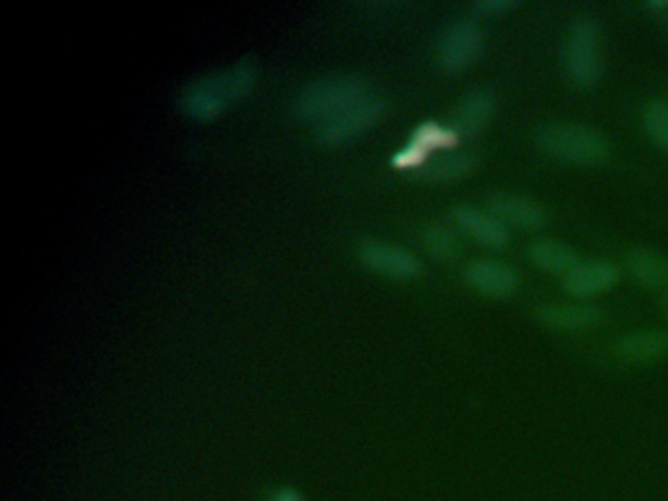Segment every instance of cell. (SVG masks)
Instances as JSON below:
<instances>
[{
    "instance_id": "7a4b0ae2",
    "label": "cell",
    "mask_w": 668,
    "mask_h": 501,
    "mask_svg": "<svg viewBox=\"0 0 668 501\" xmlns=\"http://www.w3.org/2000/svg\"><path fill=\"white\" fill-rule=\"evenodd\" d=\"M371 93L373 88L367 78L355 73L316 78L299 90L294 100V112L304 122L318 125Z\"/></svg>"
},
{
    "instance_id": "d6986e66",
    "label": "cell",
    "mask_w": 668,
    "mask_h": 501,
    "mask_svg": "<svg viewBox=\"0 0 668 501\" xmlns=\"http://www.w3.org/2000/svg\"><path fill=\"white\" fill-rule=\"evenodd\" d=\"M422 242L437 259L451 260L459 255V242L456 235L441 223H427L422 232Z\"/></svg>"
},
{
    "instance_id": "6da1fadb",
    "label": "cell",
    "mask_w": 668,
    "mask_h": 501,
    "mask_svg": "<svg viewBox=\"0 0 668 501\" xmlns=\"http://www.w3.org/2000/svg\"><path fill=\"white\" fill-rule=\"evenodd\" d=\"M257 81V65L243 58L222 71L194 77L179 95V107L194 120H212L235 100L247 97Z\"/></svg>"
},
{
    "instance_id": "8992f818",
    "label": "cell",
    "mask_w": 668,
    "mask_h": 501,
    "mask_svg": "<svg viewBox=\"0 0 668 501\" xmlns=\"http://www.w3.org/2000/svg\"><path fill=\"white\" fill-rule=\"evenodd\" d=\"M485 46V34L475 20H457L444 32L437 46V63L449 73H459L475 63Z\"/></svg>"
},
{
    "instance_id": "44dd1931",
    "label": "cell",
    "mask_w": 668,
    "mask_h": 501,
    "mask_svg": "<svg viewBox=\"0 0 668 501\" xmlns=\"http://www.w3.org/2000/svg\"><path fill=\"white\" fill-rule=\"evenodd\" d=\"M515 7V2L510 0H478L475 2L471 10L476 16H483V19H493V16H502L508 10H512Z\"/></svg>"
},
{
    "instance_id": "9c48e42d",
    "label": "cell",
    "mask_w": 668,
    "mask_h": 501,
    "mask_svg": "<svg viewBox=\"0 0 668 501\" xmlns=\"http://www.w3.org/2000/svg\"><path fill=\"white\" fill-rule=\"evenodd\" d=\"M466 284L486 298H510L520 279L518 272L500 260L481 259L469 262L465 269Z\"/></svg>"
},
{
    "instance_id": "5bb4252c",
    "label": "cell",
    "mask_w": 668,
    "mask_h": 501,
    "mask_svg": "<svg viewBox=\"0 0 668 501\" xmlns=\"http://www.w3.org/2000/svg\"><path fill=\"white\" fill-rule=\"evenodd\" d=\"M604 314L596 306L582 304H549L537 309L543 326L557 331H588L600 323Z\"/></svg>"
},
{
    "instance_id": "2e32d148",
    "label": "cell",
    "mask_w": 668,
    "mask_h": 501,
    "mask_svg": "<svg viewBox=\"0 0 668 501\" xmlns=\"http://www.w3.org/2000/svg\"><path fill=\"white\" fill-rule=\"evenodd\" d=\"M527 259L532 260L533 265L543 272L549 274H562L567 277L581 259L574 250L561 242L555 240H535L527 247Z\"/></svg>"
},
{
    "instance_id": "7c38bea8",
    "label": "cell",
    "mask_w": 668,
    "mask_h": 501,
    "mask_svg": "<svg viewBox=\"0 0 668 501\" xmlns=\"http://www.w3.org/2000/svg\"><path fill=\"white\" fill-rule=\"evenodd\" d=\"M453 220L457 225L471 235L476 243L490 247V249H502L506 243L510 242V232L495 213L478 210L475 206L461 204L453 208Z\"/></svg>"
},
{
    "instance_id": "8fae6325",
    "label": "cell",
    "mask_w": 668,
    "mask_h": 501,
    "mask_svg": "<svg viewBox=\"0 0 668 501\" xmlns=\"http://www.w3.org/2000/svg\"><path fill=\"white\" fill-rule=\"evenodd\" d=\"M488 212L495 213L506 228L512 225L525 232L542 230L547 223V213L539 204L513 194H496L488 198Z\"/></svg>"
},
{
    "instance_id": "e0dca14e",
    "label": "cell",
    "mask_w": 668,
    "mask_h": 501,
    "mask_svg": "<svg viewBox=\"0 0 668 501\" xmlns=\"http://www.w3.org/2000/svg\"><path fill=\"white\" fill-rule=\"evenodd\" d=\"M616 349L621 357L635 363H647L655 361L668 353V335L660 331H643V333H631L621 338L616 343Z\"/></svg>"
},
{
    "instance_id": "ffe728a7",
    "label": "cell",
    "mask_w": 668,
    "mask_h": 501,
    "mask_svg": "<svg viewBox=\"0 0 668 501\" xmlns=\"http://www.w3.org/2000/svg\"><path fill=\"white\" fill-rule=\"evenodd\" d=\"M643 124L655 144L668 149V102L655 100L643 112Z\"/></svg>"
},
{
    "instance_id": "4fadbf2b",
    "label": "cell",
    "mask_w": 668,
    "mask_h": 501,
    "mask_svg": "<svg viewBox=\"0 0 668 501\" xmlns=\"http://www.w3.org/2000/svg\"><path fill=\"white\" fill-rule=\"evenodd\" d=\"M495 108L496 100L493 93H488L485 88L473 90L457 105L449 127L459 137H475L485 130L490 118L495 117Z\"/></svg>"
},
{
    "instance_id": "603a6c76",
    "label": "cell",
    "mask_w": 668,
    "mask_h": 501,
    "mask_svg": "<svg viewBox=\"0 0 668 501\" xmlns=\"http://www.w3.org/2000/svg\"><path fill=\"white\" fill-rule=\"evenodd\" d=\"M647 9L655 10V12H668V0H659V2H649Z\"/></svg>"
},
{
    "instance_id": "ac0fdd59",
    "label": "cell",
    "mask_w": 668,
    "mask_h": 501,
    "mask_svg": "<svg viewBox=\"0 0 668 501\" xmlns=\"http://www.w3.org/2000/svg\"><path fill=\"white\" fill-rule=\"evenodd\" d=\"M628 267L631 277L637 280L641 286H659L668 279V260L657 250H631Z\"/></svg>"
},
{
    "instance_id": "ba28073f",
    "label": "cell",
    "mask_w": 668,
    "mask_h": 501,
    "mask_svg": "<svg viewBox=\"0 0 668 501\" xmlns=\"http://www.w3.org/2000/svg\"><path fill=\"white\" fill-rule=\"evenodd\" d=\"M357 253L367 267L392 279H412L422 270L416 255L387 240L365 237L359 243Z\"/></svg>"
},
{
    "instance_id": "5b68a950",
    "label": "cell",
    "mask_w": 668,
    "mask_h": 501,
    "mask_svg": "<svg viewBox=\"0 0 668 501\" xmlns=\"http://www.w3.org/2000/svg\"><path fill=\"white\" fill-rule=\"evenodd\" d=\"M385 98L371 93L367 97L353 102L351 107L338 112L336 117L324 120L316 125V139L324 145L345 144L349 139L367 132L368 127L377 124L385 114Z\"/></svg>"
},
{
    "instance_id": "30bf717a",
    "label": "cell",
    "mask_w": 668,
    "mask_h": 501,
    "mask_svg": "<svg viewBox=\"0 0 668 501\" xmlns=\"http://www.w3.org/2000/svg\"><path fill=\"white\" fill-rule=\"evenodd\" d=\"M618 282V270L610 262L591 260L579 262L574 269L564 277V292L572 298H594L598 294L608 292Z\"/></svg>"
},
{
    "instance_id": "52a82bcc",
    "label": "cell",
    "mask_w": 668,
    "mask_h": 501,
    "mask_svg": "<svg viewBox=\"0 0 668 501\" xmlns=\"http://www.w3.org/2000/svg\"><path fill=\"white\" fill-rule=\"evenodd\" d=\"M459 139L461 137L449 125L424 122L412 132L406 145L392 155V164L397 169L417 171L432 159L429 155L436 151H451L459 144Z\"/></svg>"
},
{
    "instance_id": "9a60e30c",
    "label": "cell",
    "mask_w": 668,
    "mask_h": 501,
    "mask_svg": "<svg viewBox=\"0 0 668 501\" xmlns=\"http://www.w3.org/2000/svg\"><path fill=\"white\" fill-rule=\"evenodd\" d=\"M476 167H478V155L473 151H446L432 157L424 167L417 169L416 174L420 179L432 183H449L473 173Z\"/></svg>"
},
{
    "instance_id": "277c9868",
    "label": "cell",
    "mask_w": 668,
    "mask_h": 501,
    "mask_svg": "<svg viewBox=\"0 0 668 501\" xmlns=\"http://www.w3.org/2000/svg\"><path fill=\"white\" fill-rule=\"evenodd\" d=\"M562 68L576 88H592L602 77L600 29L591 19L576 20L562 44Z\"/></svg>"
},
{
    "instance_id": "3957f363",
    "label": "cell",
    "mask_w": 668,
    "mask_h": 501,
    "mask_svg": "<svg viewBox=\"0 0 668 501\" xmlns=\"http://www.w3.org/2000/svg\"><path fill=\"white\" fill-rule=\"evenodd\" d=\"M535 142L542 151L564 163L594 167L610 157V145L600 132L571 122L543 125L535 134Z\"/></svg>"
},
{
    "instance_id": "7402d4cb",
    "label": "cell",
    "mask_w": 668,
    "mask_h": 501,
    "mask_svg": "<svg viewBox=\"0 0 668 501\" xmlns=\"http://www.w3.org/2000/svg\"><path fill=\"white\" fill-rule=\"evenodd\" d=\"M267 501H304V498H302L301 493L296 492V490L282 488V490H277V492L271 493Z\"/></svg>"
}]
</instances>
